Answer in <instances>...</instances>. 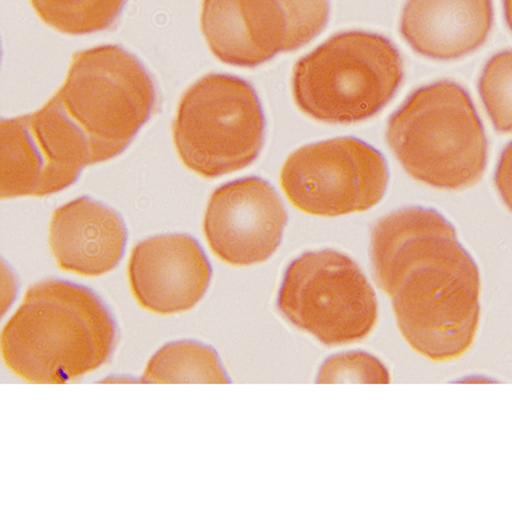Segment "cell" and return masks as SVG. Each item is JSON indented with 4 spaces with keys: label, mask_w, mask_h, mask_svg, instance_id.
I'll return each instance as SVG.
<instances>
[{
    "label": "cell",
    "mask_w": 512,
    "mask_h": 512,
    "mask_svg": "<svg viewBox=\"0 0 512 512\" xmlns=\"http://www.w3.org/2000/svg\"><path fill=\"white\" fill-rule=\"evenodd\" d=\"M328 16V0H203L200 28L220 62L256 67L306 46Z\"/></svg>",
    "instance_id": "cell-9"
},
{
    "label": "cell",
    "mask_w": 512,
    "mask_h": 512,
    "mask_svg": "<svg viewBox=\"0 0 512 512\" xmlns=\"http://www.w3.org/2000/svg\"><path fill=\"white\" fill-rule=\"evenodd\" d=\"M504 19L512 32V0H503Z\"/></svg>",
    "instance_id": "cell-20"
},
{
    "label": "cell",
    "mask_w": 512,
    "mask_h": 512,
    "mask_svg": "<svg viewBox=\"0 0 512 512\" xmlns=\"http://www.w3.org/2000/svg\"><path fill=\"white\" fill-rule=\"evenodd\" d=\"M47 26L67 35L108 30L116 23L126 0H30Z\"/></svg>",
    "instance_id": "cell-16"
},
{
    "label": "cell",
    "mask_w": 512,
    "mask_h": 512,
    "mask_svg": "<svg viewBox=\"0 0 512 512\" xmlns=\"http://www.w3.org/2000/svg\"><path fill=\"white\" fill-rule=\"evenodd\" d=\"M264 128L262 104L250 83L238 76L208 74L184 92L172 135L184 166L214 179L258 158Z\"/></svg>",
    "instance_id": "cell-6"
},
{
    "label": "cell",
    "mask_w": 512,
    "mask_h": 512,
    "mask_svg": "<svg viewBox=\"0 0 512 512\" xmlns=\"http://www.w3.org/2000/svg\"><path fill=\"white\" fill-rule=\"evenodd\" d=\"M54 96L86 136L91 164L122 154L156 103L150 74L118 46L94 47L72 56L67 78Z\"/></svg>",
    "instance_id": "cell-5"
},
{
    "label": "cell",
    "mask_w": 512,
    "mask_h": 512,
    "mask_svg": "<svg viewBox=\"0 0 512 512\" xmlns=\"http://www.w3.org/2000/svg\"><path fill=\"white\" fill-rule=\"evenodd\" d=\"M479 94L495 130L512 132V51L492 56L479 79Z\"/></svg>",
    "instance_id": "cell-17"
},
{
    "label": "cell",
    "mask_w": 512,
    "mask_h": 512,
    "mask_svg": "<svg viewBox=\"0 0 512 512\" xmlns=\"http://www.w3.org/2000/svg\"><path fill=\"white\" fill-rule=\"evenodd\" d=\"M86 166V136L55 96L32 114L0 122V198L56 194Z\"/></svg>",
    "instance_id": "cell-10"
},
{
    "label": "cell",
    "mask_w": 512,
    "mask_h": 512,
    "mask_svg": "<svg viewBox=\"0 0 512 512\" xmlns=\"http://www.w3.org/2000/svg\"><path fill=\"white\" fill-rule=\"evenodd\" d=\"M143 383H230L218 352L198 340L164 344L148 360Z\"/></svg>",
    "instance_id": "cell-15"
},
{
    "label": "cell",
    "mask_w": 512,
    "mask_h": 512,
    "mask_svg": "<svg viewBox=\"0 0 512 512\" xmlns=\"http://www.w3.org/2000/svg\"><path fill=\"white\" fill-rule=\"evenodd\" d=\"M492 23V0H407L399 28L416 54L452 60L482 47Z\"/></svg>",
    "instance_id": "cell-14"
},
{
    "label": "cell",
    "mask_w": 512,
    "mask_h": 512,
    "mask_svg": "<svg viewBox=\"0 0 512 512\" xmlns=\"http://www.w3.org/2000/svg\"><path fill=\"white\" fill-rule=\"evenodd\" d=\"M370 254L412 350L432 362L470 351L480 323V272L442 214L408 207L383 216L372 228Z\"/></svg>",
    "instance_id": "cell-1"
},
{
    "label": "cell",
    "mask_w": 512,
    "mask_h": 512,
    "mask_svg": "<svg viewBox=\"0 0 512 512\" xmlns=\"http://www.w3.org/2000/svg\"><path fill=\"white\" fill-rule=\"evenodd\" d=\"M276 307L327 347L360 342L378 322L374 288L350 256L335 250L296 258L284 272Z\"/></svg>",
    "instance_id": "cell-7"
},
{
    "label": "cell",
    "mask_w": 512,
    "mask_h": 512,
    "mask_svg": "<svg viewBox=\"0 0 512 512\" xmlns=\"http://www.w3.org/2000/svg\"><path fill=\"white\" fill-rule=\"evenodd\" d=\"M286 207L266 180L243 178L212 192L204 212L208 246L222 262L255 266L270 259L282 242Z\"/></svg>",
    "instance_id": "cell-11"
},
{
    "label": "cell",
    "mask_w": 512,
    "mask_h": 512,
    "mask_svg": "<svg viewBox=\"0 0 512 512\" xmlns=\"http://www.w3.org/2000/svg\"><path fill=\"white\" fill-rule=\"evenodd\" d=\"M48 242L62 270L96 278L122 260L127 230L118 212L82 196L52 214Z\"/></svg>",
    "instance_id": "cell-13"
},
{
    "label": "cell",
    "mask_w": 512,
    "mask_h": 512,
    "mask_svg": "<svg viewBox=\"0 0 512 512\" xmlns=\"http://www.w3.org/2000/svg\"><path fill=\"white\" fill-rule=\"evenodd\" d=\"M402 80L403 59L390 40L346 31L298 60L291 86L303 114L319 122L351 124L382 111Z\"/></svg>",
    "instance_id": "cell-4"
},
{
    "label": "cell",
    "mask_w": 512,
    "mask_h": 512,
    "mask_svg": "<svg viewBox=\"0 0 512 512\" xmlns=\"http://www.w3.org/2000/svg\"><path fill=\"white\" fill-rule=\"evenodd\" d=\"M116 342L118 327L102 299L60 279L32 284L0 336L8 370L36 384L71 382L98 370Z\"/></svg>",
    "instance_id": "cell-2"
},
{
    "label": "cell",
    "mask_w": 512,
    "mask_h": 512,
    "mask_svg": "<svg viewBox=\"0 0 512 512\" xmlns=\"http://www.w3.org/2000/svg\"><path fill=\"white\" fill-rule=\"evenodd\" d=\"M388 176L386 159L376 148L356 138H336L292 152L280 186L298 210L332 218L376 206L386 194Z\"/></svg>",
    "instance_id": "cell-8"
},
{
    "label": "cell",
    "mask_w": 512,
    "mask_h": 512,
    "mask_svg": "<svg viewBox=\"0 0 512 512\" xmlns=\"http://www.w3.org/2000/svg\"><path fill=\"white\" fill-rule=\"evenodd\" d=\"M127 272L136 302L158 315L192 310L206 295L212 276L200 244L182 234L152 236L136 244Z\"/></svg>",
    "instance_id": "cell-12"
},
{
    "label": "cell",
    "mask_w": 512,
    "mask_h": 512,
    "mask_svg": "<svg viewBox=\"0 0 512 512\" xmlns=\"http://www.w3.org/2000/svg\"><path fill=\"white\" fill-rule=\"evenodd\" d=\"M390 372L374 355L348 351L328 358L320 367L318 383H390Z\"/></svg>",
    "instance_id": "cell-18"
},
{
    "label": "cell",
    "mask_w": 512,
    "mask_h": 512,
    "mask_svg": "<svg viewBox=\"0 0 512 512\" xmlns=\"http://www.w3.org/2000/svg\"><path fill=\"white\" fill-rule=\"evenodd\" d=\"M387 142L408 175L440 190L478 183L487 138L470 95L451 80L412 92L387 124Z\"/></svg>",
    "instance_id": "cell-3"
},
{
    "label": "cell",
    "mask_w": 512,
    "mask_h": 512,
    "mask_svg": "<svg viewBox=\"0 0 512 512\" xmlns=\"http://www.w3.org/2000/svg\"><path fill=\"white\" fill-rule=\"evenodd\" d=\"M495 186L503 203L512 212V142L500 155L495 171Z\"/></svg>",
    "instance_id": "cell-19"
}]
</instances>
